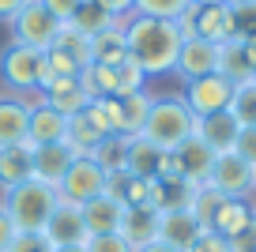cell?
I'll return each mask as SVG.
<instances>
[{
	"instance_id": "40",
	"label": "cell",
	"mask_w": 256,
	"mask_h": 252,
	"mask_svg": "<svg viewBox=\"0 0 256 252\" xmlns=\"http://www.w3.org/2000/svg\"><path fill=\"white\" fill-rule=\"evenodd\" d=\"M188 252H230V241L222 234H211V230H200V237L188 244Z\"/></svg>"
},
{
	"instance_id": "13",
	"label": "cell",
	"mask_w": 256,
	"mask_h": 252,
	"mask_svg": "<svg viewBox=\"0 0 256 252\" xmlns=\"http://www.w3.org/2000/svg\"><path fill=\"white\" fill-rule=\"evenodd\" d=\"M196 237H200V222L192 218L188 207H162L158 211V237H154V241L188 252V244L196 241Z\"/></svg>"
},
{
	"instance_id": "14",
	"label": "cell",
	"mask_w": 256,
	"mask_h": 252,
	"mask_svg": "<svg viewBox=\"0 0 256 252\" xmlns=\"http://www.w3.org/2000/svg\"><path fill=\"white\" fill-rule=\"evenodd\" d=\"M38 98H42V102L49 106V110L64 113V117H76V113H83V110H87V102H90V94L83 90L80 76L49 79V83H46V90H42Z\"/></svg>"
},
{
	"instance_id": "8",
	"label": "cell",
	"mask_w": 256,
	"mask_h": 252,
	"mask_svg": "<svg viewBox=\"0 0 256 252\" xmlns=\"http://www.w3.org/2000/svg\"><path fill=\"white\" fill-rule=\"evenodd\" d=\"M102 192H106V174L94 158H76L68 166V174L60 177V184H56V196L68 200V204H80V207L87 200L102 196Z\"/></svg>"
},
{
	"instance_id": "49",
	"label": "cell",
	"mask_w": 256,
	"mask_h": 252,
	"mask_svg": "<svg viewBox=\"0 0 256 252\" xmlns=\"http://www.w3.org/2000/svg\"><path fill=\"white\" fill-rule=\"evenodd\" d=\"M53 252H87L83 244H53Z\"/></svg>"
},
{
	"instance_id": "9",
	"label": "cell",
	"mask_w": 256,
	"mask_h": 252,
	"mask_svg": "<svg viewBox=\"0 0 256 252\" xmlns=\"http://www.w3.org/2000/svg\"><path fill=\"white\" fill-rule=\"evenodd\" d=\"M234 98V83L226 76H204V79H192L184 87V102L196 117H208V113H222Z\"/></svg>"
},
{
	"instance_id": "20",
	"label": "cell",
	"mask_w": 256,
	"mask_h": 252,
	"mask_svg": "<svg viewBox=\"0 0 256 252\" xmlns=\"http://www.w3.org/2000/svg\"><path fill=\"white\" fill-rule=\"evenodd\" d=\"M120 214H124V204L102 192V196H94V200H87V204H83V226H87L90 237H98V234H117Z\"/></svg>"
},
{
	"instance_id": "48",
	"label": "cell",
	"mask_w": 256,
	"mask_h": 252,
	"mask_svg": "<svg viewBox=\"0 0 256 252\" xmlns=\"http://www.w3.org/2000/svg\"><path fill=\"white\" fill-rule=\"evenodd\" d=\"M245 49H248V64H252V72H256V38H248Z\"/></svg>"
},
{
	"instance_id": "25",
	"label": "cell",
	"mask_w": 256,
	"mask_h": 252,
	"mask_svg": "<svg viewBox=\"0 0 256 252\" xmlns=\"http://www.w3.org/2000/svg\"><path fill=\"white\" fill-rule=\"evenodd\" d=\"M248 222H252V200H226V204L215 211L211 234H222L226 241H230V237H234V234H241Z\"/></svg>"
},
{
	"instance_id": "23",
	"label": "cell",
	"mask_w": 256,
	"mask_h": 252,
	"mask_svg": "<svg viewBox=\"0 0 256 252\" xmlns=\"http://www.w3.org/2000/svg\"><path fill=\"white\" fill-rule=\"evenodd\" d=\"M218 76H226L238 87V83H252L256 79V72H252V64H248V49H245V42H226V46H218Z\"/></svg>"
},
{
	"instance_id": "15",
	"label": "cell",
	"mask_w": 256,
	"mask_h": 252,
	"mask_svg": "<svg viewBox=\"0 0 256 252\" xmlns=\"http://www.w3.org/2000/svg\"><path fill=\"white\" fill-rule=\"evenodd\" d=\"M30 124H26V143L30 147H42V143H60L64 128H68V117L56 110H49L42 98H30Z\"/></svg>"
},
{
	"instance_id": "12",
	"label": "cell",
	"mask_w": 256,
	"mask_h": 252,
	"mask_svg": "<svg viewBox=\"0 0 256 252\" xmlns=\"http://www.w3.org/2000/svg\"><path fill=\"white\" fill-rule=\"evenodd\" d=\"M42 234H46L53 244H87L90 241L87 226H83V207L68 204V200H60V204L53 207V214H49V222H46Z\"/></svg>"
},
{
	"instance_id": "44",
	"label": "cell",
	"mask_w": 256,
	"mask_h": 252,
	"mask_svg": "<svg viewBox=\"0 0 256 252\" xmlns=\"http://www.w3.org/2000/svg\"><path fill=\"white\" fill-rule=\"evenodd\" d=\"M42 4H46V8L53 12V16L60 19V23H68V19H72L76 12H80V4H83V0H42Z\"/></svg>"
},
{
	"instance_id": "26",
	"label": "cell",
	"mask_w": 256,
	"mask_h": 252,
	"mask_svg": "<svg viewBox=\"0 0 256 252\" xmlns=\"http://www.w3.org/2000/svg\"><path fill=\"white\" fill-rule=\"evenodd\" d=\"M158 162H162V150L154 147L151 140H144V136H132V140H128L124 170L132 177H154V174H158Z\"/></svg>"
},
{
	"instance_id": "37",
	"label": "cell",
	"mask_w": 256,
	"mask_h": 252,
	"mask_svg": "<svg viewBox=\"0 0 256 252\" xmlns=\"http://www.w3.org/2000/svg\"><path fill=\"white\" fill-rule=\"evenodd\" d=\"M192 8V0H136V16L151 19H181Z\"/></svg>"
},
{
	"instance_id": "46",
	"label": "cell",
	"mask_w": 256,
	"mask_h": 252,
	"mask_svg": "<svg viewBox=\"0 0 256 252\" xmlns=\"http://www.w3.org/2000/svg\"><path fill=\"white\" fill-rule=\"evenodd\" d=\"M23 4H30V0H0V23H12Z\"/></svg>"
},
{
	"instance_id": "24",
	"label": "cell",
	"mask_w": 256,
	"mask_h": 252,
	"mask_svg": "<svg viewBox=\"0 0 256 252\" xmlns=\"http://www.w3.org/2000/svg\"><path fill=\"white\" fill-rule=\"evenodd\" d=\"M124 23H128V19H124ZM124 23H117V26H110V30H102V34L90 38V60H94V64H110V68H117V64L128 56Z\"/></svg>"
},
{
	"instance_id": "16",
	"label": "cell",
	"mask_w": 256,
	"mask_h": 252,
	"mask_svg": "<svg viewBox=\"0 0 256 252\" xmlns=\"http://www.w3.org/2000/svg\"><path fill=\"white\" fill-rule=\"evenodd\" d=\"M238 132H241V124L234 120L230 110L208 113V117H196V136H200V140L208 143L215 154H222V150H234V143H238Z\"/></svg>"
},
{
	"instance_id": "7",
	"label": "cell",
	"mask_w": 256,
	"mask_h": 252,
	"mask_svg": "<svg viewBox=\"0 0 256 252\" xmlns=\"http://www.w3.org/2000/svg\"><path fill=\"white\" fill-rule=\"evenodd\" d=\"M208 184L215 192H222L226 200H252L256 196V166H248L234 150H222V154H215Z\"/></svg>"
},
{
	"instance_id": "22",
	"label": "cell",
	"mask_w": 256,
	"mask_h": 252,
	"mask_svg": "<svg viewBox=\"0 0 256 252\" xmlns=\"http://www.w3.org/2000/svg\"><path fill=\"white\" fill-rule=\"evenodd\" d=\"M151 102L154 98L147 90H136V94H124L117 98V128L120 136H140L147 124V113H151Z\"/></svg>"
},
{
	"instance_id": "36",
	"label": "cell",
	"mask_w": 256,
	"mask_h": 252,
	"mask_svg": "<svg viewBox=\"0 0 256 252\" xmlns=\"http://www.w3.org/2000/svg\"><path fill=\"white\" fill-rule=\"evenodd\" d=\"M113 72H117V98L136 94V90H147V76H144V68H140L132 56H124Z\"/></svg>"
},
{
	"instance_id": "29",
	"label": "cell",
	"mask_w": 256,
	"mask_h": 252,
	"mask_svg": "<svg viewBox=\"0 0 256 252\" xmlns=\"http://www.w3.org/2000/svg\"><path fill=\"white\" fill-rule=\"evenodd\" d=\"M226 204V196L222 192H215L211 184H200V188H188V211H192V218L200 222V230H211V222H215V211Z\"/></svg>"
},
{
	"instance_id": "11",
	"label": "cell",
	"mask_w": 256,
	"mask_h": 252,
	"mask_svg": "<svg viewBox=\"0 0 256 252\" xmlns=\"http://www.w3.org/2000/svg\"><path fill=\"white\" fill-rule=\"evenodd\" d=\"M174 154H177V166H181L184 188H200V184H208L211 166H215V150H211L200 136H188V140H184Z\"/></svg>"
},
{
	"instance_id": "41",
	"label": "cell",
	"mask_w": 256,
	"mask_h": 252,
	"mask_svg": "<svg viewBox=\"0 0 256 252\" xmlns=\"http://www.w3.org/2000/svg\"><path fill=\"white\" fill-rule=\"evenodd\" d=\"M234 154H241L248 166H256V128H241L238 143H234Z\"/></svg>"
},
{
	"instance_id": "34",
	"label": "cell",
	"mask_w": 256,
	"mask_h": 252,
	"mask_svg": "<svg viewBox=\"0 0 256 252\" xmlns=\"http://www.w3.org/2000/svg\"><path fill=\"white\" fill-rule=\"evenodd\" d=\"M226 110L234 113V120H238L241 128H256V79L234 87V98H230Z\"/></svg>"
},
{
	"instance_id": "51",
	"label": "cell",
	"mask_w": 256,
	"mask_h": 252,
	"mask_svg": "<svg viewBox=\"0 0 256 252\" xmlns=\"http://www.w3.org/2000/svg\"><path fill=\"white\" fill-rule=\"evenodd\" d=\"M252 218H256V196H252Z\"/></svg>"
},
{
	"instance_id": "3",
	"label": "cell",
	"mask_w": 256,
	"mask_h": 252,
	"mask_svg": "<svg viewBox=\"0 0 256 252\" xmlns=\"http://www.w3.org/2000/svg\"><path fill=\"white\" fill-rule=\"evenodd\" d=\"M144 140H151L158 150H177L188 136H196V113L184 98H154L144 124Z\"/></svg>"
},
{
	"instance_id": "18",
	"label": "cell",
	"mask_w": 256,
	"mask_h": 252,
	"mask_svg": "<svg viewBox=\"0 0 256 252\" xmlns=\"http://www.w3.org/2000/svg\"><path fill=\"white\" fill-rule=\"evenodd\" d=\"M117 234L124 237L132 248H144V244H151L154 237H158V211H154V207H124Z\"/></svg>"
},
{
	"instance_id": "5",
	"label": "cell",
	"mask_w": 256,
	"mask_h": 252,
	"mask_svg": "<svg viewBox=\"0 0 256 252\" xmlns=\"http://www.w3.org/2000/svg\"><path fill=\"white\" fill-rule=\"evenodd\" d=\"M8 26H12V42H16V46H30V49H42V53H46L56 42V34H60V19H56L42 0L23 4L19 16L12 19Z\"/></svg>"
},
{
	"instance_id": "32",
	"label": "cell",
	"mask_w": 256,
	"mask_h": 252,
	"mask_svg": "<svg viewBox=\"0 0 256 252\" xmlns=\"http://www.w3.org/2000/svg\"><path fill=\"white\" fill-rule=\"evenodd\" d=\"M49 49H60V53L72 56L80 68H87V64H90V38L80 30V26H72V23H60V34H56V42Z\"/></svg>"
},
{
	"instance_id": "19",
	"label": "cell",
	"mask_w": 256,
	"mask_h": 252,
	"mask_svg": "<svg viewBox=\"0 0 256 252\" xmlns=\"http://www.w3.org/2000/svg\"><path fill=\"white\" fill-rule=\"evenodd\" d=\"M72 162H76V154L64 143H42V147H34V181H46L56 188Z\"/></svg>"
},
{
	"instance_id": "28",
	"label": "cell",
	"mask_w": 256,
	"mask_h": 252,
	"mask_svg": "<svg viewBox=\"0 0 256 252\" xmlns=\"http://www.w3.org/2000/svg\"><path fill=\"white\" fill-rule=\"evenodd\" d=\"M98 140H102V136L83 120V113H76V117H68V128H64V140L60 143L72 150L76 158H90V154H94V147H98Z\"/></svg>"
},
{
	"instance_id": "47",
	"label": "cell",
	"mask_w": 256,
	"mask_h": 252,
	"mask_svg": "<svg viewBox=\"0 0 256 252\" xmlns=\"http://www.w3.org/2000/svg\"><path fill=\"white\" fill-rule=\"evenodd\" d=\"M136 252H181V248H174V244H162V241H151V244H144V248H136Z\"/></svg>"
},
{
	"instance_id": "39",
	"label": "cell",
	"mask_w": 256,
	"mask_h": 252,
	"mask_svg": "<svg viewBox=\"0 0 256 252\" xmlns=\"http://www.w3.org/2000/svg\"><path fill=\"white\" fill-rule=\"evenodd\" d=\"M83 248H87V252H136L120 234H98V237H90Z\"/></svg>"
},
{
	"instance_id": "45",
	"label": "cell",
	"mask_w": 256,
	"mask_h": 252,
	"mask_svg": "<svg viewBox=\"0 0 256 252\" xmlns=\"http://www.w3.org/2000/svg\"><path fill=\"white\" fill-rule=\"evenodd\" d=\"M19 230L12 226V218L4 214V207H0V252H8V244H12V237H16Z\"/></svg>"
},
{
	"instance_id": "42",
	"label": "cell",
	"mask_w": 256,
	"mask_h": 252,
	"mask_svg": "<svg viewBox=\"0 0 256 252\" xmlns=\"http://www.w3.org/2000/svg\"><path fill=\"white\" fill-rule=\"evenodd\" d=\"M230 252H256V218L248 222L241 234L230 237Z\"/></svg>"
},
{
	"instance_id": "1",
	"label": "cell",
	"mask_w": 256,
	"mask_h": 252,
	"mask_svg": "<svg viewBox=\"0 0 256 252\" xmlns=\"http://www.w3.org/2000/svg\"><path fill=\"white\" fill-rule=\"evenodd\" d=\"M128 56L144 68V76H170L181 53V26L174 19H151V16H132L124 23Z\"/></svg>"
},
{
	"instance_id": "35",
	"label": "cell",
	"mask_w": 256,
	"mask_h": 252,
	"mask_svg": "<svg viewBox=\"0 0 256 252\" xmlns=\"http://www.w3.org/2000/svg\"><path fill=\"white\" fill-rule=\"evenodd\" d=\"M226 8L234 16V38L238 42L256 38V0H226Z\"/></svg>"
},
{
	"instance_id": "4",
	"label": "cell",
	"mask_w": 256,
	"mask_h": 252,
	"mask_svg": "<svg viewBox=\"0 0 256 252\" xmlns=\"http://www.w3.org/2000/svg\"><path fill=\"white\" fill-rule=\"evenodd\" d=\"M0 76L16 94H42L49 83V68H46V53L30 46H16L12 42L0 53Z\"/></svg>"
},
{
	"instance_id": "2",
	"label": "cell",
	"mask_w": 256,
	"mask_h": 252,
	"mask_svg": "<svg viewBox=\"0 0 256 252\" xmlns=\"http://www.w3.org/2000/svg\"><path fill=\"white\" fill-rule=\"evenodd\" d=\"M56 204H60V196H56L53 184L30 177V181H23V184L4 192V204L0 207H4V214L12 218V226L19 234H42Z\"/></svg>"
},
{
	"instance_id": "30",
	"label": "cell",
	"mask_w": 256,
	"mask_h": 252,
	"mask_svg": "<svg viewBox=\"0 0 256 252\" xmlns=\"http://www.w3.org/2000/svg\"><path fill=\"white\" fill-rule=\"evenodd\" d=\"M80 83L90 98H117V72L110 64H94L90 60L87 68H80Z\"/></svg>"
},
{
	"instance_id": "27",
	"label": "cell",
	"mask_w": 256,
	"mask_h": 252,
	"mask_svg": "<svg viewBox=\"0 0 256 252\" xmlns=\"http://www.w3.org/2000/svg\"><path fill=\"white\" fill-rule=\"evenodd\" d=\"M128 140H132V136H120V132L98 140V147H94V154H90V158L102 166V174H128V170H124V162H128Z\"/></svg>"
},
{
	"instance_id": "38",
	"label": "cell",
	"mask_w": 256,
	"mask_h": 252,
	"mask_svg": "<svg viewBox=\"0 0 256 252\" xmlns=\"http://www.w3.org/2000/svg\"><path fill=\"white\" fill-rule=\"evenodd\" d=\"M8 252H53V241L46 234H16Z\"/></svg>"
},
{
	"instance_id": "21",
	"label": "cell",
	"mask_w": 256,
	"mask_h": 252,
	"mask_svg": "<svg viewBox=\"0 0 256 252\" xmlns=\"http://www.w3.org/2000/svg\"><path fill=\"white\" fill-rule=\"evenodd\" d=\"M26 124H30V106L23 98H0V147L23 143Z\"/></svg>"
},
{
	"instance_id": "6",
	"label": "cell",
	"mask_w": 256,
	"mask_h": 252,
	"mask_svg": "<svg viewBox=\"0 0 256 252\" xmlns=\"http://www.w3.org/2000/svg\"><path fill=\"white\" fill-rule=\"evenodd\" d=\"M174 23L181 26V38H204V42H211V46L234 42V16H230L226 4H208V8L192 4L181 19H174Z\"/></svg>"
},
{
	"instance_id": "10",
	"label": "cell",
	"mask_w": 256,
	"mask_h": 252,
	"mask_svg": "<svg viewBox=\"0 0 256 252\" xmlns=\"http://www.w3.org/2000/svg\"><path fill=\"white\" fill-rule=\"evenodd\" d=\"M215 72H218V46H211V42H204V38H184L181 42L174 76H181L184 83H192V79L215 76Z\"/></svg>"
},
{
	"instance_id": "50",
	"label": "cell",
	"mask_w": 256,
	"mask_h": 252,
	"mask_svg": "<svg viewBox=\"0 0 256 252\" xmlns=\"http://www.w3.org/2000/svg\"><path fill=\"white\" fill-rule=\"evenodd\" d=\"M192 4H200V8H208V4H226V0H192Z\"/></svg>"
},
{
	"instance_id": "17",
	"label": "cell",
	"mask_w": 256,
	"mask_h": 252,
	"mask_svg": "<svg viewBox=\"0 0 256 252\" xmlns=\"http://www.w3.org/2000/svg\"><path fill=\"white\" fill-rule=\"evenodd\" d=\"M30 177H34V147L30 143L23 140V143L0 147V184H4V192L30 181Z\"/></svg>"
},
{
	"instance_id": "31",
	"label": "cell",
	"mask_w": 256,
	"mask_h": 252,
	"mask_svg": "<svg viewBox=\"0 0 256 252\" xmlns=\"http://www.w3.org/2000/svg\"><path fill=\"white\" fill-rule=\"evenodd\" d=\"M68 23H72V26H80V30L87 34V38H94V34H102V30H110V26H117L120 19H113L110 12H106L102 4H98V0H83V4H80V12H76V16L68 19Z\"/></svg>"
},
{
	"instance_id": "33",
	"label": "cell",
	"mask_w": 256,
	"mask_h": 252,
	"mask_svg": "<svg viewBox=\"0 0 256 252\" xmlns=\"http://www.w3.org/2000/svg\"><path fill=\"white\" fill-rule=\"evenodd\" d=\"M83 120H87L98 136L120 132V128H117V98H90L87 110H83Z\"/></svg>"
},
{
	"instance_id": "43",
	"label": "cell",
	"mask_w": 256,
	"mask_h": 252,
	"mask_svg": "<svg viewBox=\"0 0 256 252\" xmlns=\"http://www.w3.org/2000/svg\"><path fill=\"white\" fill-rule=\"evenodd\" d=\"M98 4H102V8L110 12L113 19H120V23L136 16V0H98Z\"/></svg>"
}]
</instances>
